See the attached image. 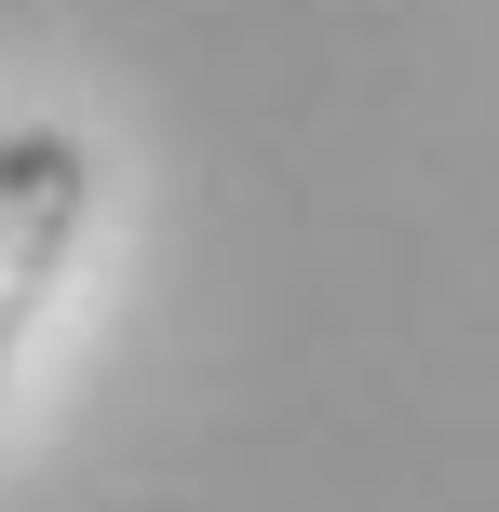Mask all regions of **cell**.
Segmentation results:
<instances>
[{
    "label": "cell",
    "mask_w": 499,
    "mask_h": 512,
    "mask_svg": "<svg viewBox=\"0 0 499 512\" xmlns=\"http://www.w3.org/2000/svg\"><path fill=\"white\" fill-rule=\"evenodd\" d=\"M81 216H95V162H81V135L14 122V135H0V364H14L27 310L54 297V270H68Z\"/></svg>",
    "instance_id": "cell-1"
}]
</instances>
